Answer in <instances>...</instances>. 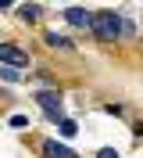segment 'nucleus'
Listing matches in <instances>:
<instances>
[{"label": "nucleus", "instance_id": "1", "mask_svg": "<svg viewBox=\"0 0 143 158\" xmlns=\"http://www.w3.org/2000/svg\"><path fill=\"white\" fill-rule=\"evenodd\" d=\"M89 29L100 40H118L122 36V18H118L114 11H97L93 18H89Z\"/></svg>", "mask_w": 143, "mask_h": 158}, {"label": "nucleus", "instance_id": "2", "mask_svg": "<svg viewBox=\"0 0 143 158\" xmlns=\"http://www.w3.org/2000/svg\"><path fill=\"white\" fill-rule=\"evenodd\" d=\"M36 104L47 111L50 122H61V94H54V90H39V94H36Z\"/></svg>", "mask_w": 143, "mask_h": 158}, {"label": "nucleus", "instance_id": "3", "mask_svg": "<svg viewBox=\"0 0 143 158\" xmlns=\"http://www.w3.org/2000/svg\"><path fill=\"white\" fill-rule=\"evenodd\" d=\"M0 65L22 69V65H29V54H25L22 47H14V43H0Z\"/></svg>", "mask_w": 143, "mask_h": 158}, {"label": "nucleus", "instance_id": "4", "mask_svg": "<svg viewBox=\"0 0 143 158\" xmlns=\"http://www.w3.org/2000/svg\"><path fill=\"white\" fill-rule=\"evenodd\" d=\"M43 155L47 158H79L75 151L68 148V144H61V140H43Z\"/></svg>", "mask_w": 143, "mask_h": 158}, {"label": "nucleus", "instance_id": "5", "mask_svg": "<svg viewBox=\"0 0 143 158\" xmlns=\"http://www.w3.org/2000/svg\"><path fill=\"white\" fill-rule=\"evenodd\" d=\"M89 18H93V15H89L86 7H68L65 11V22L68 25H79V29H89Z\"/></svg>", "mask_w": 143, "mask_h": 158}, {"label": "nucleus", "instance_id": "6", "mask_svg": "<svg viewBox=\"0 0 143 158\" xmlns=\"http://www.w3.org/2000/svg\"><path fill=\"white\" fill-rule=\"evenodd\" d=\"M47 43L50 47H57V50H75V43L68 36H57V32H47Z\"/></svg>", "mask_w": 143, "mask_h": 158}, {"label": "nucleus", "instance_id": "7", "mask_svg": "<svg viewBox=\"0 0 143 158\" xmlns=\"http://www.w3.org/2000/svg\"><path fill=\"white\" fill-rule=\"evenodd\" d=\"M18 15H22L25 22H39V15H43V7H39V4H25V7L18 11Z\"/></svg>", "mask_w": 143, "mask_h": 158}, {"label": "nucleus", "instance_id": "8", "mask_svg": "<svg viewBox=\"0 0 143 158\" xmlns=\"http://www.w3.org/2000/svg\"><path fill=\"white\" fill-rule=\"evenodd\" d=\"M75 122H72V118H61V137H75Z\"/></svg>", "mask_w": 143, "mask_h": 158}, {"label": "nucleus", "instance_id": "9", "mask_svg": "<svg viewBox=\"0 0 143 158\" xmlns=\"http://www.w3.org/2000/svg\"><path fill=\"white\" fill-rule=\"evenodd\" d=\"M11 126H14V129H25L29 118H25V115H11Z\"/></svg>", "mask_w": 143, "mask_h": 158}, {"label": "nucleus", "instance_id": "10", "mask_svg": "<svg viewBox=\"0 0 143 158\" xmlns=\"http://www.w3.org/2000/svg\"><path fill=\"white\" fill-rule=\"evenodd\" d=\"M97 158H118V151H111V148H104V151H100V155H97Z\"/></svg>", "mask_w": 143, "mask_h": 158}, {"label": "nucleus", "instance_id": "11", "mask_svg": "<svg viewBox=\"0 0 143 158\" xmlns=\"http://www.w3.org/2000/svg\"><path fill=\"white\" fill-rule=\"evenodd\" d=\"M11 4H14V0H0V11H4V7H11Z\"/></svg>", "mask_w": 143, "mask_h": 158}]
</instances>
